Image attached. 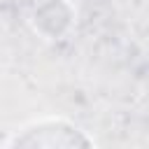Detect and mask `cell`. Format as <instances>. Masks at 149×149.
<instances>
[{
  "label": "cell",
  "mask_w": 149,
  "mask_h": 149,
  "mask_svg": "<svg viewBox=\"0 0 149 149\" xmlns=\"http://www.w3.org/2000/svg\"><path fill=\"white\" fill-rule=\"evenodd\" d=\"M5 147H95V140L81 130L77 123L63 116H40L21 128L12 130V135L2 142Z\"/></svg>",
  "instance_id": "1"
}]
</instances>
